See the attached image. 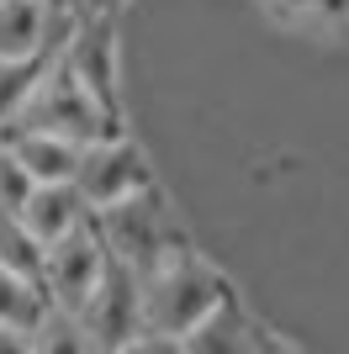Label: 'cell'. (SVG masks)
I'll return each instance as SVG.
<instances>
[{"mask_svg":"<svg viewBox=\"0 0 349 354\" xmlns=\"http://www.w3.org/2000/svg\"><path fill=\"white\" fill-rule=\"evenodd\" d=\"M138 296H143V333H159L164 344L180 349L233 291L202 254H190L186 243H180V249H170L154 270L138 275Z\"/></svg>","mask_w":349,"mask_h":354,"instance_id":"6da1fadb","label":"cell"},{"mask_svg":"<svg viewBox=\"0 0 349 354\" xmlns=\"http://www.w3.org/2000/svg\"><path fill=\"white\" fill-rule=\"evenodd\" d=\"M11 127H48V133H64L74 143H101V138L122 133L116 111L90 95L85 80L64 64V53L48 64V74L37 80V90L27 95V106H21V117Z\"/></svg>","mask_w":349,"mask_h":354,"instance_id":"7a4b0ae2","label":"cell"},{"mask_svg":"<svg viewBox=\"0 0 349 354\" xmlns=\"http://www.w3.org/2000/svg\"><path fill=\"white\" fill-rule=\"evenodd\" d=\"M106 270H111V243H106L101 222L85 217L80 227H69V233L58 238V243H48L43 286H48L58 312L85 317V307L96 301V291H101V281H106Z\"/></svg>","mask_w":349,"mask_h":354,"instance_id":"3957f363","label":"cell"},{"mask_svg":"<svg viewBox=\"0 0 349 354\" xmlns=\"http://www.w3.org/2000/svg\"><path fill=\"white\" fill-rule=\"evenodd\" d=\"M96 222H101V233H106V243H111V254L132 270V275L154 270L170 249H180V238L170 233V212H164L159 191L127 196V201H116V207L96 212Z\"/></svg>","mask_w":349,"mask_h":354,"instance_id":"277c9868","label":"cell"},{"mask_svg":"<svg viewBox=\"0 0 349 354\" xmlns=\"http://www.w3.org/2000/svg\"><path fill=\"white\" fill-rule=\"evenodd\" d=\"M74 185L90 201V212H106L116 201H127L138 191H154V169H148V153L132 143L127 133L101 138V143L80 148V169H74Z\"/></svg>","mask_w":349,"mask_h":354,"instance_id":"5b68a950","label":"cell"},{"mask_svg":"<svg viewBox=\"0 0 349 354\" xmlns=\"http://www.w3.org/2000/svg\"><path fill=\"white\" fill-rule=\"evenodd\" d=\"M85 339L101 344V349H132V339L143 333V296H138V275H132L122 259L111 254V270H106L96 301L85 307Z\"/></svg>","mask_w":349,"mask_h":354,"instance_id":"8992f818","label":"cell"},{"mask_svg":"<svg viewBox=\"0 0 349 354\" xmlns=\"http://www.w3.org/2000/svg\"><path fill=\"white\" fill-rule=\"evenodd\" d=\"M58 53H64V64L85 80V90L96 101L111 106V111H122V106H116V21H111V11H85L80 27L64 37Z\"/></svg>","mask_w":349,"mask_h":354,"instance_id":"52a82bcc","label":"cell"},{"mask_svg":"<svg viewBox=\"0 0 349 354\" xmlns=\"http://www.w3.org/2000/svg\"><path fill=\"white\" fill-rule=\"evenodd\" d=\"M16 217L27 222L43 243H58L69 227H80V222L96 217V212H90V201L80 196V185H74V180H37V185H32V196H27V207L16 212Z\"/></svg>","mask_w":349,"mask_h":354,"instance_id":"ba28073f","label":"cell"},{"mask_svg":"<svg viewBox=\"0 0 349 354\" xmlns=\"http://www.w3.org/2000/svg\"><path fill=\"white\" fill-rule=\"evenodd\" d=\"M0 138L16 148V159L32 169V180H74L80 148H85L64 133H48V127H6Z\"/></svg>","mask_w":349,"mask_h":354,"instance_id":"9c48e42d","label":"cell"},{"mask_svg":"<svg viewBox=\"0 0 349 354\" xmlns=\"http://www.w3.org/2000/svg\"><path fill=\"white\" fill-rule=\"evenodd\" d=\"M27 53H58L48 43L43 0H0V59H27Z\"/></svg>","mask_w":349,"mask_h":354,"instance_id":"30bf717a","label":"cell"},{"mask_svg":"<svg viewBox=\"0 0 349 354\" xmlns=\"http://www.w3.org/2000/svg\"><path fill=\"white\" fill-rule=\"evenodd\" d=\"M53 312V296L43 281H27V275H6L0 270V328H16V333H37Z\"/></svg>","mask_w":349,"mask_h":354,"instance_id":"8fae6325","label":"cell"},{"mask_svg":"<svg viewBox=\"0 0 349 354\" xmlns=\"http://www.w3.org/2000/svg\"><path fill=\"white\" fill-rule=\"evenodd\" d=\"M43 259L48 243L32 233L16 212H0V270L6 275H27V281H43Z\"/></svg>","mask_w":349,"mask_h":354,"instance_id":"7c38bea8","label":"cell"},{"mask_svg":"<svg viewBox=\"0 0 349 354\" xmlns=\"http://www.w3.org/2000/svg\"><path fill=\"white\" fill-rule=\"evenodd\" d=\"M58 53H27V59H0V133L11 127L16 117H21V106H27V95L37 90V80L48 74V64H53Z\"/></svg>","mask_w":349,"mask_h":354,"instance_id":"4fadbf2b","label":"cell"},{"mask_svg":"<svg viewBox=\"0 0 349 354\" xmlns=\"http://www.w3.org/2000/svg\"><path fill=\"white\" fill-rule=\"evenodd\" d=\"M32 169L21 159H16V148L0 138V212H21L27 207V196H32Z\"/></svg>","mask_w":349,"mask_h":354,"instance_id":"5bb4252c","label":"cell"},{"mask_svg":"<svg viewBox=\"0 0 349 354\" xmlns=\"http://www.w3.org/2000/svg\"><path fill=\"white\" fill-rule=\"evenodd\" d=\"M312 16H323V21L344 27V21H349V0H318V6H312Z\"/></svg>","mask_w":349,"mask_h":354,"instance_id":"9a60e30c","label":"cell"},{"mask_svg":"<svg viewBox=\"0 0 349 354\" xmlns=\"http://www.w3.org/2000/svg\"><path fill=\"white\" fill-rule=\"evenodd\" d=\"M265 6H270L276 16H291V21H296V16H312V6H318V0H265Z\"/></svg>","mask_w":349,"mask_h":354,"instance_id":"2e32d148","label":"cell"}]
</instances>
